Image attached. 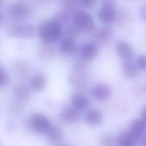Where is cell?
<instances>
[{
	"label": "cell",
	"mask_w": 146,
	"mask_h": 146,
	"mask_svg": "<svg viewBox=\"0 0 146 146\" xmlns=\"http://www.w3.org/2000/svg\"><path fill=\"white\" fill-rule=\"evenodd\" d=\"M63 24L54 17L43 22L38 27V34L40 39L47 43L57 40L62 35Z\"/></svg>",
	"instance_id": "1"
},
{
	"label": "cell",
	"mask_w": 146,
	"mask_h": 146,
	"mask_svg": "<svg viewBox=\"0 0 146 146\" xmlns=\"http://www.w3.org/2000/svg\"><path fill=\"white\" fill-rule=\"evenodd\" d=\"M9 12L14 20L23 21L30 16L32 9L27 0H17L10 6Z\"/></svg>",
	"instance_id": "2"
},
{
	"label": "cell",
	"mask_w": 146,
	"mask_h": 146,
	"mask_svg": "<svg viewBox=\"0 0 146 146\" xmlns=\"http://www.w3.org/2000/svg\"><path fill=\"white\" fill-rule=\"evenodd\" d=\"M72 23L82 31H89L94 27V19L88 12L77 9L72 14Z\"/></svg>",
	"instance_id": "3"
},
{
	"label": "cell",
	"mask_w": 146,
	"mask_h": 146,
	"mask_svg": "<svg viewBox=\"0 0 146 146\" xmlns=\"http://www.w3.org/2000/svg\"><path fill=\"white\" fill-rule=\"evenodd\" d=\"M29 128L36 134H43L49 130L51 125L50 120L44 115L36 113L31 115L28 120Z\"/></svg>",
	"instance_id": "4"
},
{
	"label": "cell",
	"mask_w": 146,
	"mask_h": 146,
	"mask_svg": "<svg viewBox=\"0 0 146 146\" xmlns=\"http://www.w3.org/2000/svg\"><path fill=\"white\" fill-rule=\"evenodd\" d=\"M7 34L12 38L29 39L35 34V29L32 25H13L7 30Z\"/></svg>",
	"instance_id": "5"
},
{
	"label": "cell",
	"mask_w": 146,
	"mask_h": 146,
	"mask_svg": "<svg viewBox=\"0 0 146 146\" xmlns=\"http://www.w3.org/2000/svg\"><path fill=\"white\" fill-rule=\"evenodd\" d=\"M113 36V30L110 26H103L95 30L92 35L93 40L98 44L104 45L109 43Z\"/></svg>",
	"instance_id": "6"
},
{
	"label": "cell",
	"mask_w": 146,
	"mask_h": 146,
	"mask_svg": "<svg viewBox=\"0 0 146 146\" xmlns=\"http://www.w3.org/2000/svg\"><path fill=\"white\" fill-rule=\"evenodd\" d=\"M116 50L119 56L123 60H132L135 55L134 49L130 43L125 40H119L116 44Z\"/></svg>",
	"instance_id": "7"
},
{
	"label": "cell",
	"mask_w": 146,
	"mask_h": 146,
	"mask_svg": "<svg viewBox=\"0 0 146 146\" xmlns=\"http://www.w3.org/2000/svg\"><path fill=\"white\" fill-rule=\"evenodd\" d=\"M112 94L111 87L107 84L99 83L94 86L92 90L93 97L98 101H104L108 99Z\"/></svg>",
	"instance_id": "8"
},
{
	"label": "cell",
	"mask_w": 146,
	"mask_h": 146,
	"mask_svg": "<svg viewBox=\"0 0 146 146\" xmlns=\"http://www.w3.org/2000/svg\"><path fill=\"white\" fill-rule=\"evenodd\" d=\"M117 12L113 7L103 6L98 13L99 20L104 23H111L116 19Z\"/></svg>",
	"instance_id": "9"
},
{
	"label": "cell",
	"mask_w": 146,
	"mask_h": 146,
	"mask_svg": "<svg viewBox=\"0 0 146 146\" xmlns=\"http://www.w3.org/2000/svg\"><path fill=\"white\" fill-rule=\"evenodd\" d=\"M129 131L139 140L144 135L146 131V123L142 119H135L131 122Z\"/></svg>",
	"instance_id": "10"
},
{
	"label": "cell",
	"mask_w": 146,
	"mask_h": 146,
	"mask_svg": "<svg viewBox=\"0 0 146 146\" xmlns=\"http://www.w3.org/2000/svg\"><path fill=\"white\" fill-rule=\"evenodd\" d=\"M73 107L78 111H82L88 107L89 99L88 97L82 93H75L73 94L71 99Z\"/></svg>",
	"instance_id": "11"
},
{
	"label": "cell",
	"mask_w": 146,
	"mask_h": 146,
	"mask_svg": "<svg viewBox=\"0 0 146 146\" xmlns=\"http://www.w3.org/2000/svg\"><path fill=\"white\" fill-rule=\"evenodd\" d=\"M59 50L64 55H71L76 52L77 45L74 38L68 36L61 40L59 44Z\"/></svg>",
	"instance_id": "12"
},
{
	"label": "cell",
	"mask_w": 146,
	"mask_h": 146,
	"mask_svg": "<svg viewBox=\"0 0 146 146\" xmlns=\"http://www.w3.org/2000/svg\"><path fill=\"white\" fill-rule=\"evenodd\" d=\"M121 68L123 74L128 78H134L138 75L139 67L131 60H123Z\"/></svg>",
	"instance_id": "13"
},
{
	"label": "cell",
	"mask_w": 146,
	"mask_h": 146,
	"mask_svg": "<svg viewBox=\"0 0 146 146\" xmlns=\"http://www.w3.org/2000/svg\"><path fill=\"white\" fill-rule=\"evenodd\" d=\"M79 115L78 110L74 107H67L63 110L60 114L62 120L67 123H74L79 119Z\"/></svg>",
	"instance_id": "14"
},
{
	"label": "cell",
	"mask_w": 146,
	"mask_h": 146,
	"mask_svg": "<svg viewBox=\"0 0 146 146\" xmlns=\"http://www.w3.org/2000/svg\"><path fill=\"white\" fill-rule=\"evenodd\" d=\"M85 119L88 124L93 126H98L102 124L103 116L100 111L98 110H91L86 113Z\"/></svg>",
	"instance_id": "15"
},
{
	"label": "cell",
	"mask_w": 146,
	"mask_h": 146,
	"mask_svg": "<svg viewBox=\"0 0 146 146\" xmlns=\"http://www.w3.org/2000/svg\"><path fill=\"white\" fill-rule=\"evenodd\" d=\"M137 140H138L129 130L120 133L117 137V143L121 146L134 145L136 144Z\"/></svg>",
	"instance_id": "16"
},
{
	"label": "cell",
	"mask_w": 146,
	"mask_h": 146,
	"mask_svg": "<svg viewBox=\"0 0 146 146\" xmlns=\"http://www.w3.org/2000/svg\"><path fill=\"white\" fill-rule=\"evenodd\" d=\"M31 86L36 92L43 91L47 84V78L44 74L40 73L35 75L31 80Z\"/></svg>",
	"instance_id": "17"
},
{
	"label": "cell",
	"mask_w": 146,
	"mask_h": 146,
	"mask_svg": "<svg viewBox=\"0 0 146 146\" xmlns=\"http://www.w3.org/2000/svg\"><path fill=\"white\" fill-rule=\"evenodd\" d=\"M98 52V48L95 43H87L84 44L81 48V55L82 58L86 60L94 58Z\"/></svg>",
	"instance_id": "18"
},
{
	"label": "cell",
	"mask_w": 146,
	"mask_h": 146,
	"mask_svg": "<svg viewBox=\"0 0 146 146\" xmlns=\"http://www.w3.org/2000/svg\"><path fill=\"white\" fill-rule=\"evenodd\" d=\"M29 64L24 60H17L14 65V71L15 74L20 77L25 76L30 71Z\"/></svg>",
	"instance_id": "19"
},
{
	"label": "cell",
	"mask_w": 146,
	"mask_h": 146,
	"mask_svg": "<svg viewBox=\"0 0 146 146\" xmlns=\"http://www.w3.org/2000/svg\"><path fill=\"white\" fill-rule=\"evenodd\" d=\"M62 131L58 127H51L49 130L47 131V138L52 143H59L62 140Z\"/></svg>",
	"instance_id": "20"
},
{
	"label": "cell",
	"mask_w": 146,
	"mask_h": 146,
	"mask_svg": "<svg viewBox=\"0 0 146 146\" xmlns=\"http://www.w3.org/2000/svg\"><path fill=\"white\" fill-rule=\"evenodd\" d=\"M13 94L16 98L20 100H26L30 96L29 88L24 84L16 86L13 89Z\"/></svg>",
	"instance_id": "21"
},
{
	"label": "cell",
	"mask_w": 146,
	"mask_h": 146,
	"mask_svg": "<svg viewBox=\"0 0 146 146\" xmlns=\"http://www.w3.org/2000/svg\"><path fill=\"white\" fill-rule=\"evenodd\" d=\"M39 57L43 59H52L55 55L54 48L48 46H44L41 47L38 51Z\"/></svg>",
	"instance_id": "22"
},
{
	"label": "cell",
	"mask_w": 146,
	"mask_h": 146,
	"mask_svg": "<svg viewBox=\"0 0 146 146\" xmlns=\"http://www.w3.org/2000/svg\"><path fill=\"white\" fill-rule=\"evenodd\" d=\"M131 18V15L129 12L125 9H121L118 13H117L116 21L118 24L120 25H124L127 23Z\"/></svg>",
	"instance_id": "23"
},
{
	"label": "cell",
	"mask_w": 146,
	"mask_h": 146,
	"mask_svg": "<svg viewBox=\"0 0 146 146\" xmlns=\"http://www.w3.org/2000/svg\"><path fill=\"white\" fill-rule=\"evenodd\" d=\"M78 4L75 0H66L62 5L61 10L72 14L75 10L78 9Z\"/></svg>",
	"instance_id": "24"
},
{
	"label": "cell",
	"mask_w": 146,
	"mask_h": 146,
	"mask_svg": "<svg viewBox=\"0 0 146 146\" xmlns=\"http://www.w3.org/2000/svg\"><path fill=\"white\" fill-rule=\"evenodd\" d=\"M70 82L76 87L83 88L86 86L85 79L79 74L72 75L70 77Z\"/></svg>",
	"instance_id": "25"
},
{
	"label": "cell",
	"mask_w": 146,
	"mask_h": 146,
	"mask_svg": "<svg viewBox=\"0 0 146 146\" xmlns=\"http://www.w3.org/2000/svg\"><path fill=\"white\" fill-rule=\"evenodd\" d=\"M99 143L102 146H112L115 144V139L111 134L104 133L99 139Z\"/></svg>",
	"instance_id": "26"
},
{
	"label": "cell",
	"mask_w": 146,
	"mask_h": 146,
	"mask_svg": "<svg viewBox=\"0 0 146 146\" xmlns=\"http://www.w3.org/2000/svg\"><path fill=\"white\" fill-rule=\"evenodd\" d=\"M82 32V31L73 23L67 29V30L68 36L74 39L76 37L79 36Z\"/></svg>",
	"instance_id": "27"
},
{
	"label": "cell",
	"mask_w": 146,
	"mask_h": 146,
	"mask_svg": "<svg viewBox=\"0 0 146 146\" xmlns=\"http://www.w3.org/2000/svg\"><path fill=\"white\" fill-rule=\"evenodd\" d=\"M87 67V63L86 59L83 58L77 59L74 63V67L77 72H81L84 71Z\"/></svg>",
	"instance_id": "28"
},
{
	"label": "cell",
	"mask_w": 146,
	"mask_h": 146,
	"mask_svg": "<svg viewBox=\"0 0 146 146\" xmlns=\"http://www.w3.org/2000/svg\"><path fill=\"white\" fill-rule=\"evenodd\" d=\"M10 81V76L5 69L1 67V86H6Z\"/></svg>",
	"instance_id": "29"
},
{
	"label": "cell",
	"mask_w": 146,
	"mask_h": 146,
	"mask_svg": "<svg viewBox=\"0 0 146 146\" xmlns=\"http://www.w3.org/2000/svg\"><path fill=\"white\" fill-rule=\"evenodd\" d=\"M136 64L139 68L146 71V55H139L136 59Z\"/></svg>",
	"instance_id": "30"
},
{
	"label": "cell",
	"mask_w": 146,
	"mask_h": 146,
	"mask_svg": "<svg viewBox=\"0 0 146 146\" xmlns=\"http://www.w3.org/2000/svg\"><path fill=\"white\" fill-rule=\"evenodd\" d=\"M21 110V107L18 103H13L9 106V111L13 115L19 113Z\"/></svg>",
	"instance_id": "31"
},
{
	"label": "cell",
	"mask_w": 146,
	"mask_h": 146,
	"mask_svg": "<svg viewBox=\"0 0 146 146\" xmlns=\"http://www.w3.org/2000/svg\"><path fill=\"white\" fill-rule=\"evenodd\" d=\"M80 4L85 7L91 8L96 3V0H79Z\"/></svg>",
	"instance_id": "32"
},
{
	"label": "cell",
	"mask_w": 146,
	"mask_h": 146,
	"mask_svg": "<svg viewBox=\"0 0 146 146\" xmlns=\"http://www.w3.org/2000/svg\"><path fill=\"white\" fill-rule=\"evenodd\" d=\"M139 13L141 19L146 22V5L140 6L139 10Z\"/></svg>",
	"instance_id": "33"
},
{
	"label": "cell",
	"mask_w": 146,
	"mask_h": 146,
	"mask_svg": "<svg viewBox=\"0 0 146 146\" xmlns=\"http://www.w3.org/2000/svg\"><path fill=\"white\" fill-rule=\"evenodd\" d=\"M103 6H108L114 7L117 3V0H102Z\"/></svg>",
	"instance_id": "34"
},
{
	"label": "cell",
	"mask_w": 146,
	"mask_h": 146,
	"mask_svg": "<svg viewBox=\"0 0 146 146\" xmlns=\"http://www.w3.org/2000/svg\"><path fill=\"white\" fill-rule=\"evenodd\" d=\"M141 119L146 123V106L143 108L142 110Z\"/></svg>",
	"instance_id": "35"
},
{
	"label": "cell",
	"mask_w": 146,
	"mask_h": 146,
	"mask_svg": "<svg viewBox=\"0 0 146 146\" xmlns=\"http://www.w3.org/2000/svg\"><path fill=\"white\" fill-rule=\"evenodd\" d=\"M140 144L143 146H146V135H144L140 139Z\"/></svg>",
	"instance_id": "36"
},
{
	"label": "cell",
	"mask_w": 146,
	"mask_h": 146,
	"mask_svg": "<svg viewBox=\"0 0 146 146\" xmlns=\"http://www.w3.org/2000/svg\"><path fill=\"white\" fill-rule=\"evenodd\" d=\"M37 2L38 3H46V2H47L49 0H36Z\"/></svg>",
	"instance_id": "37"
},
{
	"label": "cell",
	"mask_w": 146,
	"mask_h": 146,
	"mask_svg": "<svg viewBox=\"0 0 146 146\" xmlns=\"http://www.w3.org/2000/svg\"><path fill=\"white\" fill-rule=\"evenodd\" d=\"M5 3V0H0V6L2 7V6Z\"/></svg>",
	"instance_id": "38"
},
{
	"label": "cell",
	"mask_w": 146,
	"mask_h": 146,
	"mask_svg": "<svg viewBox=\"0 0 146 146\" xmlns=\"http://www.w3.org/2000/svg\"><path fill=\"white\" fill-rule=\"evenodd\" d=\"M144 91H145V92H146V82H145L144 85Z\"/></svg>",
	"instance_id": "39"
}]
</instances>
